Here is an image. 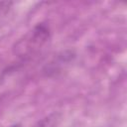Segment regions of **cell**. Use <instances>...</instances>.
Returning <instances> with one entry per match:
<instances>
[{
    "label": "cell",
    "mask_w": 127,
    "mask_h": 127,
    "mask_svg": "<svg viewBox=\"0 0 127 127\" xmlns=\"http://www.w3.org/2000/svg\"><path fill=\"white\" fill-rule=\"evenodd\" d=\"M50 38V27L45 23H39L15 43L13 52L22 61H26L37 54L48 43Z\"/></svg>",
    "instance_id": "obj_1"
},
{
    "label": "cell",
    "mask_w": 127,
    "mask_h": 127,
    "mask_svg": "<svg viewBox=\"0 0 127 127\" xmlns=\"http://www.w3.org/2000/svg\"><path fill=\"white\" fill-rule=\"evenodd\" d=\"M74 53L72 51H65L63 52L61 55H59L57 57V59L50 63L49 65H47V69L46 72L48 75H50L51 73H58L60 72V70L65 65L67 64L69 62H71L74 59Z\"/></svg>",
    "instance_id": "obj_2"
},
{
    "label": "cell",
    "mask_w": 127,
    "mask_h": 127,
    "mask_svg": "<svg viewBox=\"0 0 127 127\" xmlns=\"http://www.w3.org/2000/svg\"><path fill=\"white\" fill-rule=\"evenodd\" d=\"M61 119L60 113H52L46 118L42 119L37 127H57Z\"/></svg>",
    "instance_id": "obj_3"
},
{
    "label": "cell",
    "mask_w": 127,
    "mask_h": 127,
    "mask_svg": "<svg viewBox=\"0 0 127 127\" xmlns=\"http://www.w3.org/2000/svg\"><path fill=\"white\" fill-rule=\"evenodd\" d=\"M10 127H21L19 124H15V125H12V126H10Z\"/></svg>",
    "instance_id": "obj_4"
}]
</instances>
